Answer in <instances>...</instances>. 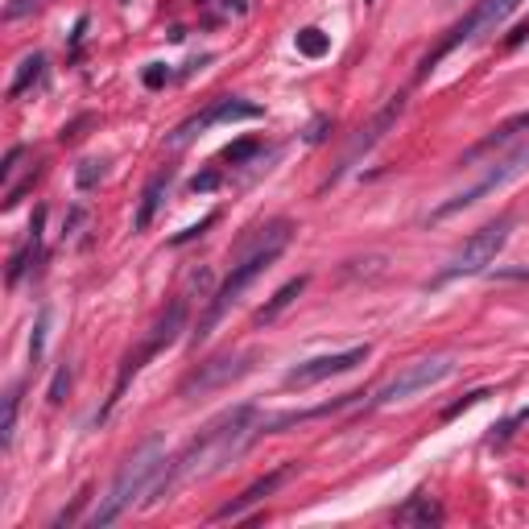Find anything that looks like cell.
I'll use <instances>...</instances> for the list:
<instances>
[{
	"instance_id": "cell-1",
	"label": "cell",
	"mask_w": 529,
	"mask_h": 529,
	"mask_svg": "<svg viewBox=\"0 0 529 529\" xmlns=\"http://www.w3.org/2000/svg\"><path fill=\"white\" fill-rule=\"evenodd\" d=\"M265 434V418L257 406H232L224 414H215L191 443H186L170 463H166V472L162 480L153 484V501L149 505H162L170 501V496L186 484H195V480H211V476H220L228 463L236 455H244L248 447H253V439H261Z\"/></svg>"
},
{
	"instance_id": "cell-2",
	"label": "cell",
	"mask_w": 529,
	"mask_h": 529,
	"mask_svg": "<svg viewBox=\"0 0 529 529\" xmlns=\"http://www.w3.org/2000/svg\"><path fill=\"white\" fill-rule=\"evenodd\" d=\"M290 240H294V224L290 220H273V224H265L253 240H248L240 253H236V265H232V273L224 277V286L211 294V302H207V315L199 319V327H195V344H203V339L215 331V323H220L228 310L240 302V294L257 282V277L286 253L290 248Z\"/></svg>"
},
{
	"instance_id": "cell-3",
	"label": "cell",
	"mask_w": 529,
	"mask_h": 529,
	"mask_svg": "<svg viewBox=\"0 0 529 529\" xmlns=\"http://www.w3.org/2000/svg\"><path fill=\"white\" fill-rule=\"evenodd\" d=\"M166 463H170V459H166V451H162V439H145L129 459L120 463V472H116L112 488L100 496V505L91 509L87 525H112V521H120L124 513L137 505V496H145L153 484L162 480Z\"/></svg>"
},
{
	"instance_id": "cell-4",
	"label": "cell",
	"mask_w": 529,
	"mask_h": 529,
	"mask_svg": "<svg viewBox=\"0 0 529 529\" xmlns=\"http://www.w3.org/2000/svg\"><path fill=\"white\" fill-rule=\"evenodd\" d=\"M182 331H186V298L170 302V310H166V315L149 327L145 344H141L137 352H129V356H124V364H120V372H116V385H112V397L104 401V410L96 414V422H108V414L116 410V401L124 397V389H129V381H133L137 372H141V368H145L153 356H158V352H166V348L174 344V339H178Z\"/></svg>"
},
{
	"instance_id": "cell-5",
	"label": "cell",
	"mask_w": 529,
	"mask_h": 529,
	"mask_svg": "<svg viewBox=\"0 0 529 529\" xmlns=\"http://www.w3.org/2000/svg\"><path fill=\"white\" fill-rule=\"evenodd\" d=\"M509 232H513V215H501V220H492L480 232H472L451 253V261L439 269L434 286H447V282H455V277H476V273H484L496 257H501V248L509 244Z\"/></svg>"
},
{
	"instance_id": "cell-6",
	"label": "cell",
	"mask_w": 529,
	"mask_h": 529,
	"mask_svg": "<svg viewBox=\"0 0 529 529\" xmlns=\"http://www.w3.org/2000/svg\"><path fill=\"white\" fill-rule=\"evenodd\" d=\"M517 5H521V0H476V9L463 17V21H455V25L447 29V38L422 58V71H418V75H430V71L439 67L447 54H455L459 46H472V42H480L484 34H496V25H505V21L513 17Z\"/></svg>"
},
{
	"instance_id": "cell-7",
	"label": "cell",
	"mask_w": 529,
	"mask_h": 529,
	"mask_svg": "<svg viewBox=\"0 0 529 529\" xmlns=\"http://www.w3.org/2000/svg\"><path fill=\"white\" fill-rule=\"evenodd\" d=\"M521 174H529V137L513 149V153H505V158H496L472 186H463L459 195H451L443 207H434L430 211V224H443L447 215H455V211H463V207H476L480 199H488V195H496V191H505L509 182H517Z\"/></svg>"
},
{
	"instance_id": "cell-8",
	"label": "cell",
	"mask_w": 529,
	"mask_h": 529,
	"mask_svg": "<svg viewBox=\"0 0 529 529\" xmlns=\"http://www.w3.org/2000/svg\"><path fill=\"white\" fill-rule=\"evenodd\" d=\"M455 372V356H426V360H414L397 372L389 385H381V393L372 397V410H385V406H397V401H410L434 385H443Z\"/></svg>"
},
{
	"instance_id": "cell-9",
	"label": "cell",
	"mask_w": 529,
	"mask_h": 529,
	"mask_svg": "<svg viewBox=\"0 0 529 529\" xmlns=\"http://www.w3.org/2000/svg\"><path fill=\"white\" fill-rule=\"evenodd\" d=\"M368 344H356V348H344V352H331V356H315V360H302L286 372V389H310V385H319L327 377H339V372H352L356 364L368 360Z\"/></svg>"
},
{
	"instance_id": "cell-10",
	"label": "cell",
	"mask_w": 529,
	"mask_h": 529,
	"mask_svg": "<svg viewBox=\"0 0 529 529\" xmlns=\"http://www.w3.org/2000/svg\"><path fill=\"white\" fill-rule=\"evenodd\" d=\"M261 116V108L257 104H248V100H236V96H224V100H215L207 112H199V116H191V120H182L178 129H174V137H170V145L174 149H182L191 137H199L203 129H211V124H232V120H257Z\"/></svg>"
},
{
	"instance_id": "cell-11",
	"label": "cell",
	"mask_w": 529,
	"mask_h": 529,
	"mask_svg": "<svg viewBox=\"0 0 529 529\" xmlns=\"http://www.w3.org/2000/svg\"><path fill=\"white\" fill-rule=\"evenodd\" d=\"M244 368H248V364H244V356H220V360H207V364H199L195 377H186V381H182V397H195V393H211V389H220V385L236 381Z\"/></svg>"
},
{
	"instance_id": "cell-12",
	"label": "cell",
	"mask_w": 529,
	"mask_h": 529,
	"mask_svg": "<svg viewBox=\"0 0 529 529\" xmlns=\"http://www.w3.org/2000/svg\"><path fill=\"white\" fill-rule=\"evenodd\" d=\"M401 112H406V96H393V100L385 104V112H377V120H372L368 129H364V137H356V145L344 153V162H339V174H344V170H352L360 153H368L372 145H377V141H381V137L393 129V120H397ZM339 174H335V178H339Z\"/></svg>"
},
{
	"instance_id": "cell-13",
	"label": "cell",
	"mask_w": 529,
	"mask_h": 529,
	"mask_svg": "<svg viewBox=\"0 0 529 529\" xmlns=\"http://www.w3.org/2000/svg\"><path fill=\"white\" fill-rule=\"evenodd\" d=\"M294 472V463H286V468H277V472H269L265 480H257V484H248L240 496H236V501L232 505H224L220 513H215V521H236V517H244L248 509H253V505H261L265 501V496L269 492H277V488H282V480Z\"/></svg>"
},
{
	"instance_id": "cell-14",
	"label": "cell",
	"mask_w": 529,
	"mask_h": 529,
	"mask_svg": "<svg viewBox=\"0 0 529 529\" xmlns=\"http://www.w3.org/2000/svg\"><path fill=\"white\" fill-rule=\"evenodd\" d=\"M170 182H174V166H162L158 174L149 178V186L141 191L137 220H133V228H137V232H145V228L153 224V215H158V207H162V199H166V191H170Z\"/></svg>"
},
{
	"instance_id": "cell-15",
	"label": "cell",
	"mask_w": 529,
	"mask_h": 529,
	"mask_svg": "<svg viewBox=\"0 0 529 529\" xmlns=\"http://www.w3.org/2000/svg\"><path fill=\"white\" fill-rule=\"evenodd\" d=\"M393 517H397L401 525H439V521H443V509L434 505L426 492H414V496H410V505H401Z\"/></svg>"
},
{
	"instance_id": "cell-16",
	"label": "cell",
	"mask_w": 529,
	"mask_h": 529,
	"mask_svg": "<svg viewBox=\"0 0 529 529\" xmlns=\"http://www.w3.org/2000/svg\"><path fill=\"white\" fill-rule=\"evenodd\" d=\"M302 290H306V277H294V282H286L282 290H277V294H273V298H269V302L257 310V315H253V323H257V327H269L277 315H282L286 306H294V298H298Z\"/></svg>"
},
{
	"instance_id": "cell-17",
	"label": "cell",
	"mask_w": 529,
	"mask_h": 529,
	"mask_svg": "<svg viewBox=\"0 0 529 529\" xmlns=\"http://www.w3.org/2000/svg\"><path fill=\"white\" fill-rule=\"evenodd\" d=\"M525 129H529V112H521V116L505 120V124H496V129H492V133H488V137H484V141H480V145H476V149H472V153H468V158H463V162H476L480 153H488V149H496V145L513 141V137H517V133H525ZM463 162H459V166H463Z\"/></svg>"
},
{
	"instance_id": "cell-18",
	"label": "cell",
	"mask_w": 529,
	"mask_h": 529,
	"mask_svg": "<svg viewBox=\"0 0 529 529\" xmlns=\"http://www.w3.org/2000/svg\"><path fill=\"white\" fill-rule=\"evenodd\" d=\"M42 75H46V58H42V54H29V58L21 62V67H17V79H13V87H9V96L17 100L21 91H29Z\"/></svg>"
},
{
	"instance_id": "cell-19",
	"label": "cell",
	"mask_w": 529,
	"mask_h": 529,
	"mask_svg": "<svg viewBox=\"0 0 529 529\" xmlns=\"http://www.w3.org/2000/svg\"><path fill=\"white\" fill-rule=\"evenodd\" d=\"M298 50H302L306 58H323V54L331 50V38L323 34V29L306 25V29H298Z\"/></svg>"
},
{
	"instance_id": "cell-20",
	"label": "cell",
	"mask_w": 529,
	"mask_h": 529,
	"mask_svg": "<svg viewBox=\"0 0 529 529\" xmlns=\"http://www.w3.org/2000/svg\"><path fill=\"white\" fill-rule=\"evenodd\" d=\"M17 406H21V385H13L5 393V422H0V439L5 447H13V426H17Z\"/></svg>"
},
{
	"instance_id": "cell-21",
	"label": "cell",
	"mask_w": 529,
	"mask_h": 529,
	"mask_svg": "<svg viewBox=\"0 0 529 529\" xmlns=\"http://www.w3.org/2000/svg\"><path fill=\"white\" fill-rule=\"evenodd\" d=\"M261 149V141H253V137H248V141H240V145H232V149H224V162H232V166H240V162H248V158H253V153Z\"/></svg>"
},
{
	"instance_id": "cell-22",
	"label": "cell",
	"mask_w": 529,
	"mask_h": 529,
	"mask_svg": "<svg viewBox=\"0 0 529 529\" xmlns=\"http://www.w3.org/2000/svg\"><path fill=\"white\" fill-rule=\"evenodd\" d=\"M67 389H71V364H62V368L54 372V385H50V406H58Z\"/></svg>"
},
{
	"instance_id": "cell-23",
	"label": "cell",
	"mask_w": 529,
	"mask_h": 529,
	"mask_svg": "<svg viewBox=\"0 0 529 529\" xmlns=\"http://www.w3.org/2000/svg\"><path fill=\"white\" fill-rule=\"evenodd\" d=\"M46 327H50V310H42V315H38V327H34V344H29V356H34V364L42 360V344H46Z\"/></svg>"
},
{
	"instance_id": "cell-24",
	"label": "cell",
	"mask_w": 529,
	"mask_h": 529,
	"mask_svg": "<svg viewBox=\"0 0 529 529\" xmlns=\"http://www.w3.org/2000/svg\"><path fill=\"white\" fill-rule=\"evenodd\" d=\"M100 174H104V166H100V162H83V170H79V186H83V191H91Z\"/></svg>"
},
{
	"instance_id": "cell-25",
	"label": "cell",
	"mask_w": 529,
	"mask_h": 529,
	"mask_svg": "<svg viewBox=\"0 0 529 529\" xmlns=\"http://www.w3.org/2000/svg\"><path fill=\"white\" fill-rule=\"evenodd\" d=\"M21 153H25L21 145H17V149H9V158H5V166H0V178H5V182L13 178V170H17V162H21Z\"/></svg>"
},
{
	"instance_id": "cell-26",
	"label": "cell",
	"mask_w": 529,
	"mask_h": 529,
	"mask_svg": "<svg viewBox=\"0 0 529 529\" xmlns=\"http://www.w3.org/2000/svg\"><path fill=\"white\" fill-rule=\"evenodd\" d=\"M166 79H170V71H162V67H158V62H153V67L145 71V83H149V87H162Z\"/></svg>"
},
{
	"instance_id": "cell-27",
	"label": "cell",
	"mask_w": 529,
	"mask_h": 529,
	"mask_svg": "<svg viewBox=\"0 0 529 529\" xmlns=\"http://www.w3.org/2000/svg\"><path fill=\"white\" fill-rule=\"evenodd\" d=\"M215 182H220V174H215V170H211V174H203V178H195V182H191V191H211V186H215Z\"/></svg>"
},
{
	"instance_id": "cell-28",
	"label": "cell",
	"mask_w": 529,
	"mask_h": 529,
	"mask_svg": "<svg viewBox=\"0 0 529 529\" xmlns=\"http://www.w3.org/2000/svg\"><path fill=\"white\" fill-rule=\"evenodd\" d=\"M323 129H327V116H319L315 124H310V133H306V141H323V137H327Z\"/></svg>"
}]
</instances>
